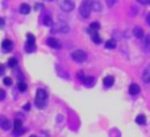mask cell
<instances>
[{
    "mask_svg": "<svg viewBox=\"0 0 150 137\" xmlns=\"http://www.w3.org/2000/svg\"><path fill=\"white\" fill-rule=\"evenodd\" d=\"M91 11H92V9H91V0H83L82 4H80V7H79L80 16H82V17H84V18L90 17Z\"/></svg>",
    "mask_w": 150,
    "mask_h": 137,
    "instance_id": "1",
    "label": "cell"
},
{
    "mask_svg": "<svg viewBox=\"0 0 150 137\" xmlns=\"http://www.w3.org/2000/svg\"><path fill=\"white\" fill-rule=\"evenodd\" d=\"M52 28H53L52 32H54V33H69V32H70V26H69L66 23H63V21H59V23H57V24H53Z\"/></svg>",
    "mask_w": 150,
    "mask_h": 137,
    "instance_id": "2",
    "label": "cell"
},
{
    "mask_svg": "<svg viewBox=\"0 0 150 137\" xmlns=\"http://www.w3.org/2000/svg\"><path fill=\"white\" fill-rule=\"evenodd\" d=\"M57 3L61 7V9L65 11V12H71L75 8V4L73 0H57Z\"/></svg>",
    "mask_w": 150,
    "mask_h": 137,
    "instance_id": "3",
    "label": "cell"
},
{
    "mask_svg": "<svg viewBox=\"0 0 150 137\" xmlns=\"http://www.w3.org/2000/svg\"><path fill=\"white\" fill-rule=\"evenodd\" d=\"M71 58H73L75 62L82 63L87 60V54H86V52H83V50H75V52L71 53Z\"/></svg>",
    "mask_w": 150,
    "mask_h": 137,
    "instance_id": "4",
    "label": "cell"
},
{
    "mask_svg": "<svg viewBox=\"0 0 150 137\" xmlns=\"http://www.w3.org/2000/svg\"><path fill=\"white\" fill-rule=\"evenodd\" d=\"M0 128H1V129H4V131H9L11 128H12V123H11L7 117L1 116V117H0Z\"/></svg>",
    "mask_w": 150,
    "mask_h": 137,
    "instance_id": "5",
    "label": "cell"
},
{
    "mask_svg": "<svg viewBox=\"0 0 150 137\" xmlns=\"http://www.w3.org/2000/svg\"><path fill=\"white\" fill-rule=\"evenodd\" d=\"M46 44L49 45L50 48H53V49H61V42L58 41L57 38H54V37H50V38H47V41H46Z\"/></svg>",
    "mask_w": 150,
    "mask_h": 137,
    "instance_id": "6",
    "label": "cell"
},
{
    "mask_svg": "<svg viewBox=\"0 0 150 137\" xmlns=\"http://www.w3.org/2000/svg\"><path fill=\"white\" fill-rule=\"evenodd\" d=\"M1 48H3V50H4L5 53L11 52V50H12V48H13L12 41H11V40H4V41L1 42Z\"/></svg>",
    "mask_w": 150,
    "mask_h": 137,
    "instance_id": "7",
    "label": "cell"
},
{
    "mask_svg": "<svg viewBox=\"0 0 150 137\" xmlns=\"http://www.w3.org/2000/svg\"><path fill=\"white\" fill-rule=\"evenodd\" d=\"M91 9L92 11H96V12H100L103 9V5L99 0H91Z\"/></svg>",
    "mask_w": 150,
    "mask_h": 137,
    "instance_id": "8",
    "label": "cell"
},
{
    "mask_svg": "<svg viewBox=\"0 0 150 137\" xmlns=\"http://www.w3.org/2000/svg\"><path fill=\"white\" fill-rule=\"evenodd\" d=\"M36 99H40V100H46L47 99V92L44 90V88H38L36 92Z\"/></svg>",
    "mask_w": 150,
    "mask_h": 137,
    "instance_id": "9",
    "label": "cell"
},
{
    "mask_svg": "<svg viewBox=\"0 0 150 137\" xmlns=\"http://www.w3.org/2000/svg\"><path fill=\"white\" fill-rule=\"evenodd\" d=\"M88 32H90V34H91V38H92V41L95 42V44H101V38H100V36L98 34V31H91V29H88Z\"/></svg>",
    "mask_w": 150,
    "mask_h": 137,
    "instance_id": "10",
    "label": "cell"
},
{
    "mask_svg": "<svg viewBox=\"0 0 150 137\" xmlns=\"http://www.w3.org/2000/svg\"><path fill=\"white\" fill-rule=\"evenodd\" d=\"M95 83H96V80L93 77H86L84 80H83V84H84L86 87H93Z\"/></svg>",
    "mask_w": 150,
    "mask_h": 137,
    "instance_id": "11",
    "label": "cell"
},
{
    "mask_svg": "<svg viewBox=\"0 0 150 137\" xmlns=\"http://www.w3.org/2000/svg\"><path fill=\"white\" fill-rule=\"evenodd\" d=\"M142 80L144 83H150V65L146 66L142 72Z\"/></svg>",
    "mask_w": 150,
    "mask_h": 137,
    "instance_id": "12",
    "label": "cell"
},
{
    "mask_svg": "<svg viewBox=\"0 0 150 137\" xmlns=\"http://www.w3.org/2000/svg\"><path fill=\"white\" fill-rule=\"evenodd\" d=\"M140 86L137 84V83H132V84L129 86V94L130 95H137V94H140Z\"/></svg>",
    "mask_w": 150,
    "mask_h": 137,
    "instance_id": "13",
    "label": "cell"
},
{
    "mask_svg": "<svg viewBox=\"0 0 150 137\" xmlns=\"http://www.w3.org/2000/svg\"><path fill=\"white\" fill-rule=\"evenodd\" d=\"M29 12H30V5L26 4V3H23V4L20 5V13H23V15H28Z\"/></svg>",
    "mask_w": 150,
    "mask_h": 137,
    "instance_id": "14",
    "label": "cell"
},
{
    "mask_svg": "<svg viewBox=\"0 0 150 137\" xmlns=\"http://www.w3.org/2000/svg\"><path fill=\"white\" fill-rule=\"evenodd\" d=\"M133 34H134L136 38H142V37H144L142 28H140V26H136V28L133 29Z\"/></svg>",
    "mask_w": 150,
    "mask_h": 137,
    "instance_id": "15",
    "label": "cell"
},
{
    "mask_svg": "<svg viewBox=\"0 0 150 137\" xmlns=\"http://www.w3.org/2000/svg\"><path fill=\"white\" fill-rule=\"evenodd\" d=\"M113 83H115V78L113 77H111V75H109V77L104 78V86H105V87H112V86H113Z\"/></svg>",
    "mask_w": 150,
    "mask_h": 137,
    "instance_id": "16",
    "label": "cell"
},
{
    "mask_svg": "<svg viewBox=\"0 0 150 137\" xmlns=\"http://www.w3.org/2000/svg\"><path fill=\"white\" fill-rule=\"evenodd\" d=\"M136 123L140 125H145L146 124V116L145 115H138V116L136 117Z\"/></svg>",
    "mask_w": 150,
    "mask_h": 137,
    "instance_id": "17",
    "label": "cell"
},
{
    "mask_svg": "<svg viewBox=\"0 0 150 137\" xmlns=\"http://www.w3.org/2000/svg\"><path fill=\"white\" fill-rule=\"evenodd\" d=\"M34 50H36V45L30 44V42H26L25 44V52L26 53H33Z\"/></svg>",
    "mask_w": 150,
    "mask_h": 137,
    "instance_id": "18",
    "label": "cell"
},
{
    "mask_svg": "<svg viewBox=\"0 0 150 137\" xmlns=\"http://www.w3.org/2000/svg\"><path fill=\"white\" fill-rule=\"evenodd\" d=\"M42 23H44V25H46V26H53V20L49 15L45 16V17L42 18Z\"/></svg>",
    "mask_w": 150,
    "mask_h": 137,
    "instance_id": "19",
    "label": "cell"
},
{
    "mask_svg": "<svg viewBox=\"0 0 150 137\" xmlns=\"http://www.w3.org/2000/svg\"><path fill=\"white\" fill-rule=\"evenodd\" d=\"M18 90H20L21 92H25V91L28 90V86H26V83L24 82V80H20V82H18Z\"/></svg>",
    "mask_w": 150,
    "mask_h": 137,
    "instance_id": "20",
    "label": "cell"
},
{
    "mask_svg": "<svg viewBox=\"0 0 150 137\" xmlns=\"http://www.w3.org/2000/svg\"><path fill=\"white\" fill-rule=\"evenodd\" d=\"M105 48L107 49H115V48H116V42H115V40H108V41L105 42Z\"/></svg>",
    "mask_w": 150,
    "mask_h": 137,
    "instance_id": "21",
    "label": "cell"
},
{
    "mask_svg": "<svg viewBox=\"0 0 150 137\" xmlns=\"http://www.w3.org/2000/svg\"><path fill=\"white\" fill-rule=\"evenodd\" d=\"M34 104H36V107H38V108H44V107H46V100H40V99H36Z\"/></svg>",
    "mask_w": 150,
    "mask_h": 137,
    "instance_id": "22",
    "label": "cell"
},
{
    "mask_svg": "<svg viewBox=\"0 0 150 137\" xmlns=\"http://www.w3.org/2000/svg\"><path fill=\"white\" fill-rule=\"evenodd\" d=\"M90 29L91 31H99V29H100V24H99L98 21H93V23H91Z\"/></svg>",
    "mask_w": 150,
    "mask_h": 137,
    "instance_id": "23",
    "label": "cell"
},
{
    "mask_svg": "<svg viewBox=\"0 0 150 137\" xmlns=\"http://www.w3.org/2000/svg\"><path fill=\"white\" fill-rule=\"evenodd\" d=\"M57 72H58V75H61L62 78H66V79H69V74H67L66 71L63 72V71H62V69H61L59 66H57Z\"/></svg>",
    "mask_w": 150,
    "mask_h": 137,
    "instance_id": "24",
    "label": "cell"
},
{
    "mask_svg": "<svg viewBox=\"0 0 150 137\" xmlns=\"http://www.w3.org/2000/svg\"><path fill=\"white\" fill-rule=\"evenodd\" d=\"M13 127H15V129H18V128H23V121L18 119H16L15 121H13Z\"/></svg>",
    "mask_w": 150,
    "mask_h": 137,
    "instance_id": "25",
    "label": "cell"
},
{
    "mask_svg": "<svg viewBox=\"0 0 150 137\" xmlns=\"http://www.w3.org/2000/svg\"><path fill=\"white\" fill-rule=\"evenodd\" d=\"M26 38H28V41H26V42H30V44H34V42H36V37H34L32 33L26 34Z\"/></svg>",
    "mask_w": 150,
    "mask_h": 137,
    "instance_id": "26",
    "label": "cell"
},
{
    "mask_svg": "<svg viewBox=\"0 0 150 137\" xmlns=\"http://www.w3.org/2000/svg\"><path fill=\"white\" fill-rule=\"evenodd\" d=\"M8 65H9V67H16V66H17V60H16V58H11V60L8 61Z\"/></svg>",
    "mask_w": 150,
    "mask_h": 137,
    "instance_id": "27",
    "label": "cell"
},
{
    "mask_svg": "<svg viewBox=\"0 0 150 137\" xmlns=\"http://www.w3.org/2000/svg\"><path fill=\"white\" fill-rule=\"evenodd\" d=\"M24 132H25V129H23V128H18V129H15V133H13V135H15L16 137H18V136L23 135Z\"/></svg>",
    "mask_w": 150,
    "mask_h": 137,
    "instance_id": "28",
    "label": "cell"
},
{
    "mask_svg": "<svg viewBox=\"0 0 150 137\" xmlns=\"http://www.w3.org/2000/svg\"><path fill=\"white\" fill-rule=\"evenodd\" d=\"M105 1H107V5H108L109 8H112L117 3V0H105Z\"/></svg>",
    "mask_w": 150,
    "mask_h": 137,
    "instance_id": "29",
    "label": "cell"
},
{
    "mask_svg": "<svg viewBox=\"0 0 150 137\" xmlns=\"http://www.w3.org/2000/svg\"><path fill=\"white\" fill-rule=\"evenodd\" d=\"M4 84L5 86H12V79H11V78H8V77H5L4 78Z\"/></svg>",
    "mask_w": 150,
    "mask_h": 137,
    "instance_id": "30",
    "label": "cell"
},
{
    "mask_svg": "<svg viewBox=\"0 0 150 137\" xmlns=\"http://www.w3.org/2000/svg\"><path fill=\"white\" fill-rule=\"evenodd\" d=\"M145 46L146 48H150V34L145 37Z\"/></svg>",
    "mask_w": 150,
    "mask_h": 137,
    "instance_id": "31",
    "label": "cell"
},
{
    "mask_svg": "<svg viewBox=\"0 0 150 137\" xmlns=\"http://www.w3.org/2000/svg\"><path fill=\"white\" fill-rule=\"evenodd\" d=\"M4 99H5V91L0 88V100H4Z\"/></svg>",
    "mask_w": 150,
    "mask_h": 137,
    "instance_id": "32",
    "label": "cell"
},
{
    "mask_svg": "<svg viewBox=\"0 0 150 137\" xmlns=\"http://www.w3.org/2000/svg\"><path fill=\"white\" fill-rule=\"evenodd\" d=\"M78 78H79L80 80H84V78H86V77H84V74H83L82 71H79V72H78Z\"/></svg>",
    "mask_w": 150,
    "mask_h": 137,
    "instance_id": "33",
    "label": "cell"
},
{
    "mask_svg": "<svg viewBox=\"0 0 150 137\" xmlns=\"http://www.w3.org/2000/svg\"><path fill=\"white\" fill-rule=\"evenodd\" d=\"M24 109H25V111H29V109H30V103H26L25 106H24Z\"/></svg>",
    "mask_w": 150,
    "mask_h": 137,
    "instance_id": "34",
    "label": "cell"
},
{
    "mask_svg": "<svg viewBox=\"0 0 150 137\" xmlns=\"http://www.w3.org/2000/svg\"><path fill=\"white\" fill-rule=\"evenodd\" d=\"M4 24H5L4 18H1V17H0V28H3V26H4Z\"/></svg>",
    "mask_w": 150,
    "mask_h": 137,
    "instance_id": "35",
    "label": "cell"
},
{
    "mask_svg": "<svg viewBox=\"0 0 150 137\" xmlns=\"http://www.w3.org/2000/svg\"><path fill=\"white\" fill-rule=\"evenodd\" d=\"M146 23H148L149 26H150V12L148 13V16H146Z\"/></svg>",
    "mask_w": 150,
    "mask_h": 137,
    "instance_id": "36",
    "label": "cell"
},
{
    "mask_svg": "<svg viewBox=\"0 0 150 137\" xmlns=\"http://www.w3.org/2000/svg\"><path fill=\"white\" fill-rule=\"evenodd\" d=\"M138 3H141V4H148V0H137Z\"/></svg>",
    "mask_w": 150,
    "mask_h": 137,
    "instance_id": "37",
    "label": "cell"
},
{
    "mask_svg": "<svg viewBox=\"0 0 150 137\" xmlns=\"http://www.w3.org/2000/svg\"><path fill=\"white\" fill-rule=\"evenodd\" d=\"M3 72H4V69H3V65L0 63V74H3Z\"/></svg>",
    "mask_w": 150,
    "mask_h": 137,
    "instance_id": "38",
    "label": "cell"
},
{
    "mask_svg": "<svg viewBox=\"0 0 150 137\" xmlns=\"http://www.w3.org/2000/svg\"><path fill=\"white\" fill-rule=\"evenodd\" d=\"M46 1H53V0H46Z\"/></svg>",
    "mask_w": 150,
    "mask_h": 137,
    "instance_id": "39",
    "label": "cell"
},
{
    "mask_svg": "<svg viewBox=\"0 0 150 137\" xmlns=\"http://www.w3.org/2000/svg\"><path fill=\"white\" fill-rule=\"evenodd\" d=\"M148 3H149V4H150V0H148Z\"/></svg>",
    "mask_w": 150,
    "mask_h": 137,
    "instance_id": "40",
    "label": "cell"
},
{
    "mask_svg": "<svg viewBox=\"0 0 150 137\" xmlns=\"http://www.w3.org/2000/svg\"><path fill=\"white\" fill-rule=\"evenodd\" d=\"M30 137H36V136H30Z\"/></svg>",
    "mask_w": 150,
    "mask_h": 137,
    "instance_id": "41",
    "label": "cell"
}]
</instances>
